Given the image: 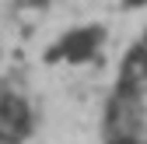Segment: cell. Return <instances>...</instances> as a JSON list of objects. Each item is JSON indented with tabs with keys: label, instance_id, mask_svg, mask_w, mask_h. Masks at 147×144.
<instances>
[{
	"label": "cell",
	"instance_id": "6da1fadb",
	"mask_svg": "<svg viewBox=\"0 0 147 144\" xmlns=\"http://www.w3.org/2000/svg\"><path fill=\"white\" fill-rule=\"evenodd\" d=\"M0 123H4L7 137H25L28 123H32L25 98H18V95H4L0 98Z\"/></svg>",
	"mask_w": 147,
	"mask_h": 144
},
{
	"label": "cell",
	"instance_id": "277c9868",
	"mask_svg": "<svg viewBox=\"0 0 147 144\" xmlns=\"http://www.w3.org/2000/svg\"><path fill=\"white\" fill-rule=\"evenodd\" d=\"M21 4H42V0H21Z\"/></svg>",
	"mask_w": 147,
	"mask_h": 144
},
{
	"label": "cell",
	"instance_id": "7a4b0ae2",
	"mask_svg": "<svg viewBox=\"0 0 147 144\" xmlns=\"http://www.w3.org/2000/svg\"><path fill=\"white\" fill-rule=\"evenodd\" d=\"M95 39H98V32L95 28H84V32H74V35H67V39L56 46V53L53 56H70V60H88L91 56V49H95Z\"/></svg>",
	"mask_w": 147,
	"mask_h": 144
},
{
	"label": "cell",
	"instance_id": "3957f363",
	"mask_svg": "<svg viewBox=\"0 0 147 144\" xmlns=\"http://www.w3.org/2000/svg\"><path fill=\"white\" fill-rule=\"evenodd\" d=\"M109 144H137V141H133V137H126V134H119V137H112Z\"/></svg>",
	"mask_w": 147,
	"mask_h": 144
}]
</instances>
